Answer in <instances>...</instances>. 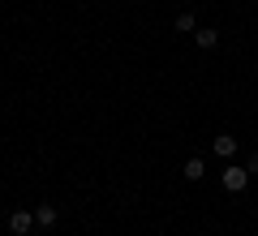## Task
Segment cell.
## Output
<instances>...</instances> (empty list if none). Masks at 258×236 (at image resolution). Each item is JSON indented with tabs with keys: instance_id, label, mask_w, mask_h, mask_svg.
<instances>
[{
	"instance_id": "obj_1",
	"label": "cell",
	"mask_w": 258,
	"mask_h": 236,
	"mask_svg": "<svg viewBox=\"0 0 258 236\" xmlns=\"http://www.w3.org/2000/svg\"><path fill=\"white\" fill-rule=\"evenodd\" d=\"M245 185H249V168L245 164H228V168H224V189H228V193H241Z\"/></svg>"
},
{
	"instance_id": "obj_2",
	"label": "cell",
	"mask_w": 258,
	"mask_h": 236,
	"mask_svg": "<svg viewBox=\"0 0 258 236\" xmlns=\"http://www.w3.org/2000/svg\"><path fill=\"white\" fill-rule=\"evenodd\" d=\"M35 210H13V215H9V232L13 236H30V232H35Z\"/></svg>"
},
{
	"instance_id": "obj_3",
	"label": "cell",
	"mask_w": 258,
	"mask_h": 236,
	"mask_svg": "<svg viewBox=\"0 0 258 236\" xmlns=\"http://www.w3.org/2000/svg\"><path fill=\"white\" fill-rule=\"evenodd\" d=\"M181 176H185V181H203V176H207V164H203V159H185Z\"/></svg>"
},
{
	"instance_id": "obj_4",
	"label": "cell",
	"mask_w": 258,
	"mask_h": 236,
	"mask_svg": "<svg viewBox=\"0 0 258 236\" xmlns=\"http://www.w3.org/2000/svg\"><path fill=\"white\" fill-rule=\"evenodd\" d=\"M56 219H60V210H56V206H35V223L39 227H52Z\"/></svg>"
},
{
	"instance_id": "obj_5",
	"label": "cell",
	"mask_w": 258,
	"mask_h": 236,
	"mask_svg": "<svg viewBox=\"0 0 258 236\" xmlns=\"http://www.w3.org/2000/svg\"><path fill=\"white\" fill-rule=\"evenodd\" d=\"M215 154H220V159H232V154H237V137H215Z\"/></svg>"
},
{
	"instance_id": "obj_6",
	"label": "cell",
	"mask_w": 258,
	"mask_h": 236,
	"mask_svg": "<svg viewBox=\"0 0 258 236\" xmlns=\"http://www.w3.org/2000/svg\"><path fill=\"white\" fill-rule=\"evenodd\" d=\"M194 43L203 47V52H211V47L220 43V35H215V30H194Z\"/></svg>"
},
{
	"instance_id": "obj_7",
	"label": "cell",
	"mask_w": 258,
	"mask_h": 236,
	"mask_svg": "<svg viewBox=\"0 0 258 236\" xmlns=\"http://www.w3.org/2000/svg\"><path fill=\"white\" fill-rule=\"evenodd\" d=\"M176 30H181V35H189V30H198V22H194V13H176Z\"/></svg>"
},
{
	"instance_id": "obj_8",
	"label": "cell",
	"mask_w": 258,
	"mask_h": 236,
	"mask_svg": "<svg viewBox=\"0 0 258 236\" xmlns=\"http://www.w3.org/2000/svg\"><path fill=\"white\" fill-rule=\"evenodd\" d=\"M245 168H249V176H254V172H258V150H254V154H249V164H245Z\"/></svg>"
}]
</instances>
